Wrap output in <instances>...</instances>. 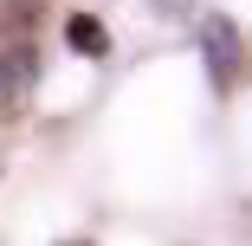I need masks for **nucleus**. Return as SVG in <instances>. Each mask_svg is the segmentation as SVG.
Returning <instances> with one entry per match:
<instances>
[{
  "label": "nucleus",
  "instance_id": "f257e3e1",
  "mask_svg": "<svg viewBox=\"0 0 252 246\" xmlns=\"http://www.w3.org/2000/svg\"><path fill=\"white\" fill-rule=\"evenodd\" d=\"M200 52H207V71H214L220 91L239 84V71H246V45H239V26H233L226 13H220V20H200Z\"/></svg>",
  "mask_w": 252,
  "mask_h": 246
},
{
  "label": "nucleus",
  "instance_id": "f03ea898",
  "mask_svg": "<svg viewBox=\"0 0 252 246\" xmlns=\"http://www.w3.org/2000/svg\"><path fill=\"white\" fill-rule=\"evenodd\" d=\"M26 84H32V71H13V59H0V117H13V110H20Z\"/></svg>",
  "mask_w": 252,
  "mask_h": 246
},
{
  "label": "nucleus",
  "instance_id": "7ed1b4c3",
  "mask_svg": "<svg viewBox=\"0 0 252 246\" xmlns=\"http://www.w3.org/2000/svg\"><path fill=\"white\" fill-rule=\"evenodd\" d=\"M65 33H71L78 52H91V59L104 52V26H97V20H84V13H78V20H65Z\"/></svg>",
  "mask_w": 252,
  "mask_h": 246
},
{
  "label": "nucleus",
  "instance_id": "20e7f679",
  "mask_svg": "<svg viewBox=\"0 0 252 246\" xmlns=\"http://www.w3.org/2000/svg\"><path fill=\"white\" fill-rule=\"evenodd\" d=\"M156 7H168V13H181V7H188V0H156Z\"/></svg>",
  "mask_w": 252,
  "mask_h": 246
},
{
  "label": "nucleus",
  "instance_id": "39448f33",
  "mask_svg": "<svg viewBox=\"0 0 252 246\" xmlns=\"http://www.w3.org/2000/svg\"><path fill=\"white\" fill-rule=\"evenodd\" d=\"M71 246H91V240H71Z\"/></svg>",
  "mask_w": 252,
  "mask_h": 246
}]
</instances>
